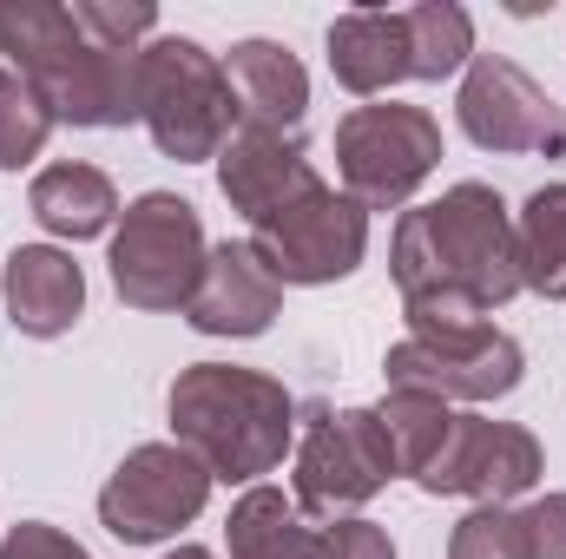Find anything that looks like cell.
<instances>
[{"label": "cell", "mask_w": 566, "mask_h": 559, "mask_svg": "<svg viewBox=\"0 0 566 559\" xmlns=\"http://www.w3.org/2000/svg\"><path fill=\"white\" fill-rule=\"evenodd\" d=\"M0 559H93L73 534L46 527V520H20L7 540H0Z\"/></svg>", "instance_id": "obj_27"}, {"label": "cell", "mask_w": 566, "mask_h": 559, "mask_svg": "<svg viewBox=\"0 0 566 559\" xmlns=\"http://www.w3.org/2000/svg\"><path fill=\"white\" fill-rule=\"evenodd\" d=\"M139 119L165 158L205 165V158H218L231 145L238 99H231L224 66L198 40L158 33V40L139 46Z\"/></svg>", "instance_id": "obj_4"}, {"label": "cell", "mask_w": 566, "mask_h": 559, "mask_svg": "<svg viewBox=\"0 0 566 559\" xmlns=\"http://www.w3.org/2000/svg\"><path fill=\"white\" fill-rule=\"evenodd\" d=\"M205 257L211 244H205L198 204L178 191H145L119 211V231H113V289L151 316L185 309L205 277Z\"/></svg>", "instance_id": "obj_6"}, {"label": "cell", "mask_w": 566, "mask_h": 559, "mask_svg": "<svg viewBox=\"0 0 566 559\" xmlns=\"http://www.w3.org/2000/svg\"><path fill=\"white\" fill-rule=\"evenodd\" d=\"M224 80H231V99H238L244 126L296 133L303 113H310V73L277 40H238L231 60H224Z\"/></svg>", "instance_id": "obj_16"}, {"label": "cell", "mask_w": 566, "mask_h": 559, "mask_svg": "<svg viewBox=\"0 0 566 559\" xmlns=\"http://www.w3.org/2000/svg\"><path fill=\"white\" fill-rule=\"evenodd\" d=\"M27 204L53 238H73V244L99 238L119 218V191H113V178L99 165H46L33 178V191H27Z\"/></svg>", "instance_id": "obj_18"}, {"label": "cell", "mask_w": 566, "mask_h": 559, "mask_svg": "<svg viewBox=\"0 0 566 559\" xmlns=\"http://www.w3.org/2000/svg\"><path fill=\"white\" fill-rule=\"evenodd\" d=\"M310 559H396V547L376 520H329L310 540Z\"/></svg>", "instance_id": "obj_26"}, {"label": "cell", "mask_w": 566, "mask_h": 559, "mask_svg": "<svg viewBox=\"0 0 566 559\" xmlns=\"http://www.w3.org/2000/svg\"><path fill=\"white\" fill-rule=\"evenodd\" d=\"M46 133H53V113L40 106V93H33L13 66H0V171L33 165L40 145H46Z\"/></svg>", "instance_id": "obj_23"}, {"label": "cell", "mask_w": 566, "mask_h": 559, "mask_svg": "<svg viewBox=\"0 0 566 559\" xmlns=\"http://www.w3.org/2000/svg\"><path fill=\"white\" fill-rule=\"evenodd\" d=\"M165 409H171L178 447H191L211 481L258 487L271 467H283V454L296 441V402H290V389H283L277 376L231 369V362H191L171 382Z\"/></svg>", "instance_id": "obj_3"}, {"label": "cell", "mask_w": 566, "mask_h": 559, "mask_svg": "<svg viewBox=\"0 0 566 559\" xmlns=\"http://www.w3.org/2000/svg\"><path fill=\"white\" fill-rule=\"evenodd\" d=\"M251 244L277 271V283H343L369 251V211L356 198L316 184L310 198L283 204L277 218L251 224Z\"/></svg>", "instance_id": "obj_11"}, {"label": "cell", "mask_w": 566, "mask_h": 559, "mask_svg": "<svg viewBox=\"0 0 566 559\" xmlns=\"http://www.w3.org/2000/svg\"><path fill=\"white\" fill-rule=\"evenodd\" d=\"M316 184H323V178H316V165H310V151H303L296 133L238 126L231 145L218 151V191H224V204H231V211H244L251 224L277 218L283 204L310 198Z\"/></svg>", "instance_id": "obj_13"}, {"label": "cell", "mask_w": 566, "mask_h": 559, "mask_svg": "<svg viewBox=\"0 0 566 559\" xmlns=\"http://www.w3.org/2000/svg\"><path fill=\"white\" fill-rule=\"evenodd\" d=\"M396 447L376 409H303V441H296V507L316 520H356L389 481H396Z\"/></svg>", "instance_id": "obj_5"}, {"label": "cell", "mask_w": 566, "mask_h": 559, "mask_svg": "<svg viewBox=\"0 0 566 559\" xmlns=\"http://www.w3.org/2000/svg\"><path fill=\"white\" fill-rule=\"evenodd\" d=\"M277 303H283L277 271L258 257L251 238H238V244H218L205 257V277H198L191 303H185V323L198 336H264Z\"/></svg>", "instance_id": "obj_14"}, {"label": "cell", "mask_w": 566, "mask_h": 559, "mask_svg": "<svg viewBox=\"0 0 566 559\" xmlns=\"http://www.w3.org/2000/svg\"><path fill=\"white\" fill-rule=\"evenodd\" d=\"M165 559H218V553H205V547H178V553H165Z\"/></svg>", "instance_id": "obj_29"}, {"label": "cell", "mask_w": 566, "mask_h": 559, "mask_svg": "<svg viewBox=\"0 0 566 559\" xmlns=\"http://www.w3.org/2000/svg\"><path fill=\"white\" fill-rule=\"evenodd\" d=\"M73 20L86 40H99L113 53H139V40L158 33V13L145 0H73Z\"/></svg>", "instance_id": "obj_25"}, {"label": "cell", "mask_w": 566, "mask_h": 559, "mask_svg": "<svg viewBox=\"0 0 566 559\" xmlns=\"http://www.w3.org/2000/svg\"><path fill=\"white\" fill-rule=\"evenodd\" d=\"M521 527H527V553L534 559H566V494H541L521 514Z\"/></svg>", "instance_id": "obj_28"}, {"label": "cell", "mask_w": 566, "mask_h": 559, "mask_svg": "<svg viewBox=\"0 0 566 559\" xmlns=\"http://www.w3.org/2000/svg\"><path fill=\"white\" fill-rule=\"evenodd\" d=\"M0 53L40 93L53 126H133L139 119V53H113L80 33L73 7L0 0Z\"/></svg>", "instance_id": "obj_2"}, {"label": "cell", "mask_w": 566, "mask_h": 559, "mask_svg": "<svg viewBox=\"0 0 566 559\" xmlns=\"http://www.w3.org/2000/svg\"><path fill=\"white\" fill-rule=\"evenodd\" d=\"M205 500H211L205 461L178 441H145L99 487V527L119 547H151V540H171L178 527H191L205 514Z\"/></svg>", "instance_id": "obj_8"}, {"label": "cell", "mask_w": 566, "mask_h": 559, "mask_svg": "<svg viewBox=\"0 0 566 559\" xmlns=\"http://www.w3.org/2000/svg\"><path fill=\"white\" fill-rule=\"evenodd\" d=\"M389 271L402 283L409 336L488 323V309L521 296V251H514V211L494 184H448L434 204L402 211Z\"/></svg>", "instance_id": "obj_1"}, {"label": "cell", "mask_w": 566, "mask_h": 559, "mask_svg": "<svg viewBox=\"0 0 566 559\" xmlns=\"http://www.w3.org/2000/svg\"><path fill=\"white\" fill-rule=\"evenodd\" d=\"M376 415L389 428V447H396L402 474H422L428 461H434V447L448 441V428H454V409L434 402V395H416V389H389V402Z\"/></svg>", "instance_id": "obj_22"}, {"label": "cell", "mask_w": 566, "mask_h": 559, "mask_svg": "<svg viewBox=\"0 0 566 559\" xmlns=\"http://www.w3.org/2000/svg\"><path fill=\"white\" fill-rule=\"evenodd\" d=\"M329 73L356 93V99H376L409 73V27L402 13H382V7H356L329 27Z\"/></svg>", "instance_id": "obj_17"}, {"label": "cell", "mask_w": 566, "mask_h": 559, "mask_svg": "<svg viewBox=\"0 0 566 559\" xmlns=\"http://www.w3.org/2000/svg\"><path fill=\"white\" fill-rule=\"evenodd\" d=\"M541 441L514 421H488V415H454L448 441L434 447L422 474V494H468L481 507H507L521 494H534L541 481Z\"/></svg>", "instance_id": "obj_12"}, {"label": "cell", "mask_w": 566, "mask_h": 559, "mask_svg": "<svg viewBox=\"0 0 566 559\" xmlns=\"http://www.w3.org/2000/svg\"><path fill=\"white\" fill-rule=\"evenodd\" d=\"M514 251H521V289L566 296V178L541 184L521 218H514Z\"/></svg>", "instance_id": "obj_20"}, {"label": "cell", "mask_w": 566, "mask_h": 559, "mask_svg": "<svg viewBox=\"0 0 566 559\" xmlns=\"http://www.w3.org/2000/svg\"><path fill=\"white\" fill-rule=\"evenodd\" d=\"M0 296H7V316H13L20 336L53 342V336H66V329L80 323V309H86V277H80V264H73L66 251H53V244H20V251L7 257V271H0Z\"/></svg>", "instance_id": "obj_15"}, {"label": "cell", "mask_w": 566, "mask_h": 559, "mask_svg": "<svg viewBox=\"0 0 566 559\" xmlns=\"http://www.w3.org/2000/svg\"><path fill=\"white\" fill-rule=\"evenodd\" d=\"M448 559H534V553H527V527H521L514 507H474L454 527Z\"/></svg>", "instance_id": "obj_24"}, {"label": "cell", "mask_w": 566, "mask_h": 559, "mask_svg": "<svg viewBox=\"0 0 566 559\" xmlns=\"http://www.w3.org/2000/svg\"><path fill=\"white\" fill-rule=\"evenodd\" d=\"M454 113L481 151H514V158H560L566 151V106L527 66H514L501 53L468 60Z\"/></svg>", "instance_id": "obj_10"}, {"label": "cell", "mask_w": 566, "mask_h": 559, "mask_svg": "<svg viewBox=\"0 0 566 559\" xmlns=\"http://www.w3.org/2000/svg\"><path fill=\"white\" fill-rule=\"evenodd\" d=\"M441 165V126L422 106H356L336 126V171H343V198H356L363 211H396L428 184V171Z\"/></svg>", "instance_id": "obj_7"}, {"label": "cell", "mask_w": 566, "mask_h": 559, "mask_svg": "<svg viewBox=\"0 0 566 559\" xmlns=\"http://www.w3.org/2000/svg\"><path fill=\"white\" fill-rule=\"evenodd\" d=\"M224 540L231 559H310V527H303V507L283 494V487H244V500L231 507L224 520Z\"/></svg>", "instance_id": "obj_19"}, {"label": "cell", "mask_w": 566, "mask_h": 559, "mask_svg": "<svg viewBox=\"0 0 566 559\" xmlns=\"http://www.w3.org/2000/svg\"><path fill=\"white\" fill-rule=\"evenodd\" d=\"M521 342L494 323H468V329H434V336H409L389 349L382 376L389 389H416L434 402H494L521 389Z\"/></svg>", "instance_id": "obj_9"}, {"label": "cell", "mask_w": 566, "mask_h": 559, "mask_svg": "<svg viewBox=\"0 0 566 559\" xmlns=\"http://www.w3.org/2000/svg\"><path fill=\"white\" fill-rule=\"evenodd\" d=\"M402 27H409V73L416 80H448L474 60V20L454 0L402 7Z\"/></svg>", "instance_id": "obj_21"}]
</instances>
